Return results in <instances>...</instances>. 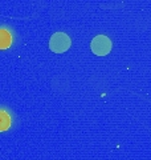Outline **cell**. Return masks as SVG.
<instances>
[{
    "label": "cell",
    "instance_id": "7a4b0ae2",
    "mask_svg": "<svg viewBox=\"0 0 151 160\" xmlns=\"http://www.w3.org/2000/svg\"><path fill=\"white\" fill-rule=\"evenodd\" d=\"M90 48H92L93 53L98 55V56H105L112 51V42L105 35H98L92 40Z\"/></svg>",
    "mask_w": 151,
    "mask_h": 160
},
{
    "label": "cell",
    "instance_id": "277c9868",
    "mask_svg": "<svg viewBox=\"0 0 151 160\" xmlns=\"http://www.w3.org/2000/svg\"><path fill=\"white\" fill-rule=\"evenodd\" d=\"M11 127V116L7 111L0 109V132H4Z\"/></svg>",
    "mask_w": 151,
    "mask_h": 160
},
{
    "label": "cell",
    "instance_id": "6da1fadb",
    "mask_svg": "<svg viewBox=\"0 0 151 160\" xmlns=\"http://www.w3.org/2000/svg\"><path fill=\"white\" fill-rule=\"evenodd\" d=\"M70 38L64 32H56L52 35V38L49 40V48L56 53H62L68 51L70 47Z\"/></svg>",
    "mask_w": 151,
    "mask_h": 160
},
{
    "label": "cell",
    "instance_id": "3957f363",
    "mask_svg": "<svg viewBox=\"0 0 151 160\" xmlns=\"http://www.w3.org/2000/svg\"><path fill=\"white\" fill-rule=\"evenodd\" d=\"M12 44V35L9 31L0 28V49H7Z\"/></svg>",
    "mask_w": 151,
    "mask_h": 160
}]
</instances>
